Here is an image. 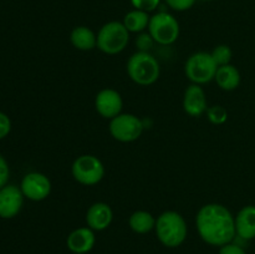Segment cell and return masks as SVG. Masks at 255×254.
<instances>
[{
	"label": "cell",
	"instance_id": "obj_1",
	"mask_svg": "<svg viewBox=\"0 0 255 254\" xmlns=\"http://www.w3.org/2000/svg\"><path fill=\"white\" fill-rule=\"evenodd\" d=\"M196 226L201 238L214 247L232 243L237 236L236 218L227 207L218 203L202 207L197 213Z\"/></svg>",
	"mask_w": 255,
	"mask_h": 254
},
{
	"label": "cell",
	"instance_id": "obj_2",
	"mask_svg": "<svg viewBox=\"0 0 255 254\" xmlns=\"http://www.w3.org/2000/svg\"><path fill=\"white\" fill-rule=\"evenodd\" d=\"M156 234L159 242L168 248L179 247L187 238V223L183 217L174 211H167L156 219Z\"/></svg>",
	"mask_w": 255,
	"mask_h": 254
},
{
	"label": "cell",
	"instance_id": "obj_3",
	"mask_svg": "<svg viewBox=\"0 0 255 254\" xmlns=\"http://www.w3.org/2000/svg\"><path fill=\"white\" fill-rule=\"evenodd\" d=\"M127 72L132 81L141 86H148L158 80L161 69L153 55L147 51H138L129 57Z\"/></svg>",
	"mask_w": 255,
	"mask_h": 254
},
{
	"label": "cell",
	"instance_id": "obj_4",
	"mask_svg": "<svg viewBox=\"0 0 255 254\" xmlns=\"http://www.w3.org/2000/svg\"><path fill=\"white\" fill-rule=\"evenodd\" d=\"M129 40V31L124 22L110 21L101 27L97 35V47L109 55L119 54L126 49Z\"/></svg>",
	"mask_w": 255,
	"mask_h": 254
},
{
	"label": "cell",
	"instance_id": "obj_5",
	"mask_svg": "<svg viewBox=\"0 0 255 254\" xmlns=\"http://www.w3.org/2000/svg\"><path fill=\"white\" fill-rule=\"evenodd\" d=\"M218 65L208 52H196L186 62L184 71L187 77L197 85L207 84L216 77Z\"/></svg>",
	"mask_w": 255,
	"mask_h": 254
},
{
	"label": "cell",
	"instance_id": "obj_6",
	"mask_svg": "<svg viewBox=\"0 0 255 254\" xmlns=\"http://www.w3.org/2000/svg\"><path fill=\"white\" fill-rule=\"evenodd\" d=\"M105 168L102 162L92 154H82L72 163V176L84 186H94L104 178Z\"/></svg>",
	"mask_w": 255,
	"mask_h": 254
},
{
	"label": "cell",
	"instance_id": "obj_7",
	"mask_svg": "<svg viewBox=\"0 0 255 254\" xmlns=\"http://www.w3.org/2000/svg\"><path fill=\"white\" fill-rule=\"evenodd\" d=\"M149 35L161 45L173 44L179 36V24L173 15L158 12L149 19Z\"/></svg>",
	"mask_w": 255,
	"mask_h": 254
},
{
	"label": "cell",
	"instance_id": "obj_8",
	"mask_svg": "<svg viewBox=\"0 0 255 254\" xmlns=\"http://www.w3.org/2000/svg\"><path fill=\"white\" fill-rule=\"evenodd\" d=\"M143 131V122L131 114H120L110 122L112 137L120 142L136 141Z\"/></svg>",
	"mask_w": 255,
	"mask_h": 254
},
{
	"label": "cell",
	"instance_id": "obj_9",
	"mask_svg": "<svg viewBox=\"0 0 255 254\" xmlns=\"http://www.w3.org/2000/svg\"><path fill=\"white\" fill-rule=\"evenodd\" d=\"M20 189L24 197L29 198L30 201L39 202L49 197L51 192V182L45 174L31 172L22 178Z\"/></svg>",
	"mask_w": 255,
	"mask_h": 254
},
{
	"label": "cell",
	"instance_id": "obj_10",
	"mask_svg": "<svg viewBox=\"0 0 255 254\" xmlns=\"http://www.w3.org/2000/svg\"><path fill=\"white\" fill-rule=\"evenodd\" d=\"M24 202L21 189L12 184H6L0 189V217L4 219L14 218L20 212Z\"/></svg>",
	"mask_w": 255,
	"mask_h": 254
},
{
	"label": "cell",
	"instance_id": "obj_11",
	"mask_svg": "<svg viewBox=\"0 0 255 254\" xmlns=\"http://www.w3.org/2000/svg\"><path fill=\"white\" fill-rule=\"evenodd\" d=\"M95 107L102 117L112 120L121 114L124 101L116 90L105 89L97 94L95 99Z\"/></svg>",
	"mask_w": 255,
	"mask_h": 254
},
{
	"label": "cell",
	"instance_id": "obj_12",
	"mask_svg": "<svg viewBox=\"0 0 255 254\" xmlns=\"http://www.w3.org/2000/svg\"><path fill=\"white\" fill-rule=\"evenodd\" d=\"M96 237L89 227H82L72 231L67 237V248L72 254H87L95 246Z\"/></svg>",
	"mask_w": 255,
	"mask_h": 254
},
{
	"label": "cell",
	"instance_id": "obj_13",
	"mask_svg": "<svg viewBox=\"0 0 255 254\" xmlns=\"http://www.w3.org/2000/svg\"><path fill=\"white\" fill-rule=\"evenodd\" d=\"M183 109L189 116L198 117L207 112V99L203 89L199 85L193 84L184 91Z\"/></svg>",
	"mask_w": 255,
	"mask_h": 254
},
{
	"label": "cell",
	"instance_id": "obj_14",
	"mask_svg": "<svg viewBox=\"0 0 255 254\" xmlns=\"http://www.w3.org/2000/svg\"><path fill=\"white\" fill-rule=\"evenodd\" d=\"M114 213L111 207L104 202L94 203L86 213V223L92 231H104L111 224Z\"/></svg>",
	"mask_w": 255,
	"mask_h": 254
},
{
	"label": "cell",
	"instance_id": "obj_15",
	"mask_svg": "<svg viewBox=\"0 0 255 254\" xmlns=\"http://www.w3.org/2000/svg\"><path fill=\"white\" fill-rule=\"evenodd\" d=\"M237 236L251 241L255 238V206H246L236 217Z\"/></svg>",
	"mask_w": 255,
	"mask_h": 254
},
{
	"label": "cell",
	"instance_id": "obj_16",
	"mask_svg": "<svg viewBox=\"0 0 255 254\" xmlns=\"http://www.w3.org/2000/svg\"><path fill=\"white\" fill-rule=\"evenodd\" d=\"M214 79L222 90L233 91L241 84V72L236 66L228 64L218 67Z\"/></svg>",
	"mask_w": 255,
	"mask_h": 254
},
{
	"label": "cell",
	"instance_id": "obj_17",
	"mask_svg": "<svg viewBox=\"0 0 255 254\" xmlns=\"http://www.w3.org/2000/svg\"><path fill=\"white\" fill-rule=\"evenodd\" d=\"M71 44L76 49L87 51L97 46V36L94 34L91 29L86 26H76L70 35Z\"/></svg>",
	"mask_w": 255,
	"mask_h": 254
},
{
	"label": "cell",
	"instance_id": "obj_18",
	"mask_svg": "<svg viewBox=\"0 0 255 254\" xmlns=\"http://www.w3.org/2000/svg\"><path fill=\"white\" fill-rule=\"evenodd\" d=\"M128 224L134 233L146 234L156 227V219L148 212L137 211L131 214Z\"/></svg>",
	"mask_w": 255,
	"mask_h": 254
},
{
	"label": "cell",
	"instance_id": "obj_19",
	"mask_svg": "<svg viewBox=\"0 0 255 254\" xmlns=\"http://www.w3.org/2000/svg\"><path fill=\"white\" fill-rule=\"evenodd\" d=\"M149 19L151 17L148 16V12L134 9L126 14L124 19V25L129 32H141L148 26Z\"/></svg>",
	"mask_w": 255,
	"mask_h": 254
},
{
	"label": "cell",
	"instance_id": "obj_20",
	"mask_svg": "<svg viewBox=\"0 0 255 254\" xmlns=\"http://www.w3.org/2000/svg\"><path fill=\"white\" fill-rule=\"evenodd\" d=\"M211 55L219 67L224 66V65H228L229 62H231L233 52H232L231 47H229L228 45H218L217 47H214V50L211 52Z\"/></svg>",
	"mask_w": 255,
	"mask_h": 254
},
{
	"label": "cell",
	"instance_id": "obj_21",
	"mask_svg": "<svg viewBox=\"0 0 255 254\" xmlns=\"http://www.w3.org/2000/svg\"><path fill=\"white\" fill-rule=\"evenodd\" d=\"M208 120L214 125H222L228 119V112L223 106H212L207 110Z\"/></svg>",
	"mask_w": 255,
	"mask_h": 254
},
{
	"label": "cell",
	"instance_id": "obj_22",
	"mask_svg": "<svg viewBox=\"0 0 255 254\" xmlns=\"http://www.w3.org/2000/svg\"><path fill=\"white\" fill-rule=\"evenodd\" d=\"M159 1H161V0H131L134 9L142 10V11L146 12L156 10V7L159 5Z\"/></svg>",
	"mask_w": 255,
	"mask_h": 254
},
{
	"label": "cell",
	"instance_id": "obj_23",
	"mask_svg": "<svg viewBox=\"0 0 255 254\" xmlns=\"http://www.w3.org/2000/svg\"><path fill=\"white\" fill-rule=\"evenodd\" d=\"M166 2L173 10L184 11V10L191 9L194 5V2H196V0H166Z\"/></svg>",
	"mask_w": 255,
	"mask_h": 254
},
{
	"label": "cell",
	"instance_id": "obj_24",
	"mask_svg": "<svg viewBox=\"0 0 255 254\" xmlns=\"http://www.w3.org/2000/svg\"><path fill=\"white\" fill-rule=\"evenodd\" d=\"M9 166L4 157L0 154V189L4 186H6L7 179H9Z\"/></svg>",
	"mask_w": 255,
	"mask_h": 254
},
{
	"label": "cell",
	"instance_id": "obj_25",
	"mask_svg": "<svg viewBox=\"0 0 255 254\" xmlns=\"http://www.w3.org/2000/svg\"><path fill=\"white\" fill-rule=\"evenodd\" d=\"M10 129H11V121L4 112H0V139L6 137Z\"/></svg>",
	"mask_w": 255,
	"mask_h": 254
},
{
	"label": "cell",
	"instance_id": "obj_26",
	"mask_svg": "<svg viewBox=\"0 0 255 254\" xmlns=\"http://www.w3.org/2000/svg\"><path fill=\"white\" fill-rule=\"evenodd\" d=\"M219 254H247L246 251L238 244L228 243L226 246H222L219 249Z\"/></svg>",
	"mask_w": 255,
	"mask_h": 254
},
{
	"label": "cell",
	"instance_id": "obj_27",
	"mask_svg": "<svg viewBox=\"0 0 255 254\" xmlns=\"http://www.w3.org/2000/svg\"><path fill=\"white\" fill-rule=\"evenodd\" d=\"M154 41L151 37V35H141V36L137 39V45L142 49V51H146V49H149L148 46H151V42Z\"/></svg>",
	"mask_w": 255,
	"mask_h": 254
},
{
	"label": "cell",
	"instance_id": "obj_28",
	"mask_svg": "<svg viewBox=\"0 0 255 254\" xmlns=\"http://www.w3.org/2000/svg\"><path fill=\"white\" fill-rule=\"evenodd\" d=\"M206 1H209V0H206Z\"/></svg>",
	"mask_w": 255,
	"mask_h": 254
}]
</instances>
